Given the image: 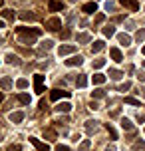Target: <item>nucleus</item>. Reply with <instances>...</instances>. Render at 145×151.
Listing matches in <instances>:
<instances>
[{"instance_id": "b1692460", "label": "nucleus", "mask_w": 145, "mask_h": 151, "mask_svg": "<svg viewBox=\"0 0 145 151\" xmlns=\"http://www.w3.org/2000/svg\"><path fill=\"white\" fill-rule=\"evenodd\" d=\"M121 72H119V70H115V68H111L109 70V78H111V80H119V78H121Z\"/></svg>"}, {"instance_id": "6ab92c4d", "label": "nucleus", "mask_w": 145, "mask_h": 151, "mask_svg": "<svg viewBox=\"0 0 145 151\" xmlns=\"http://www.w3.org/2000/svg\"><path fill=\"white\" fill-rule=\"evenodd\" d=\"M18 101H20V104H24V106H28V104L32 101V98L28 96V93H18Z\"/></svg>"}, {"instance_id": "ddd939ff", "label": "nucleus", "mask_w": 145, "mask_h": 151, "mask_svg": "<svg viewBox=\"0 0 145 151\" xmlns=\"http://www.w3.org/2000/svg\"><path fill=\"white\" fill-rule=\"evenodd\" d=\"M48 8H50L52 12H60V10H64V2H58V0H52V2L48 4Z\"/></svg>"}, {"instance_id": "79ce46f5", "label": "nucleus", "mask_w": 145, "mask_h": 151, "mask_svg": "<svg viewBox=\"0 0 145 151\" xmlns=\"http://www.w3.org/2000/svg\"><path fill=\"white\" fill-rule=\"evenodd\" d=\"M8 151H22V147H20V145H10Z\"/></svg>"}, {"instance_id": "4468645a", "label": "nucleus", "mask_w": 145, "mask_h": 151, "mask_svg": "<svg viewBox=\"0 0 145 151\" xmlns=\"http://www.w3.org/2000/svg\"><path fill=\"white\" fill-rule=\"evenodd\" d=\"M8 117H10V121H12V123H20V121L24 119V113L22 111H12Z\"/></svg>"}, {"instance_id": "de8ad7c7", "label": "nucleus", "mask_w": 145, "mask_h": 151, "mask_svg": "<svg viewBox=\"0 0 145 151\" xmlns=\"http://www.w3.org/2000/svg\"><path fill=\"white\" fill-rule=\"evenodd\" d=\"M137 147H139V149H143V151H145V141H139V143H137Z\"/></svg>"}, {"instance_id": "473e14b6", "label": "nucleus", "mask_w": 145, "mask_h": 151, "mask_svg": "<svg viewBox=\"0 0 145 151\" xmlns=\"http://www.w3.org/2000/svg\"><path fill=\"white\" fill-rule=\"evenodd\" d=\"M52 44H54L52 40H46V42H42V46H40V50H46V52H48V50L52 48Z\"/></svg>"}, {"instance_id": "f704fd0d", "label": "nucleus", "mask_w": 145, "mask_h": 151, "mask_svg": "<svg viewBox=\"0 0 145 151\" xmlns=\"http://www.w3.org/2000/svg\"><path fill=\"white\" fill-rule=\"evenodd\" d=\"M135 40H137V42H143V40H145V30H143V28H141V30H137Z\"/></svg>"}, {"instance_id": "c03bdc74", "label": "nucleus", "mask_w": 145, "mask_h": 151, "mask_svg": "<svg viewBox=\"0 0 145 151\" xmlns=\"http://www.w3.org/2000/svg\"><path fill=\"white\" fill-rule=\"evenodd\" d=\"M137 78H139V82H145V72H139Z\"/></svg>"}, {"instance_id": "49530a36", "label": "nucleus", "mask_w": 145, "mask_h": 151, "mask_svg": "<svg viewBox=\"0 0 145 151\" xmlns=\"http://www.w3.org/2000/svg\"><path fill=\"white\" fill-rule=\"evenodd\" d=\"M98 107H99V106L95 104V101H92V104H90V109H98Z\"/></svg>"}, {"instance_id": "58836bf2", "label": "nucleus", "mask_w": 145, "mask_h": 151, "mask_svg": "<svg viewBox=\"0 0 145 151\" xmlns=\"http://www.w3.org/2000/svg\"><path fill=\"white\" fill-rule=\"evenodd\" d=\"M70 34H72L70 30H62L60 32V38H64V40H66V38H70Z\"/></svg>"}, {"instance_id": "2f4dec72", "label": "nucleus", "mask_w": 145, "mask_h": 151, "mask_svg": "<svg viewBox=\"0 0 145 151\" xmlns=\"http://www.w3.org/2000/svg\"><path fill=\"white\" fill-rule=\"evenodd\" d=\"M6 62H8V64H14V66H16V64H20L14 54H8V56H6Z\"/></svg>"}, {"instance_id": "f257e3e1", "label": "nucleus", "mask_w": 145, "mask_h": 151, "mask_svg": "<svg viewBox=\"0 0 145 151\" xmlns=\"http://www.w3.org/2000/svg\"><path fill=\"white\" fill-rule=\"evenodd\" d=\"M34 90H36V93H44V76L42 74H36L34 76Z\"/></svg>"}, {"instance_id": "20e7f679", "label": "nucleus", "mask_w": 145, "mask_h": 151, "mask_svg": "<svg viewBox=\"0 0 145 151\" xmlns=\"http://www.w3.org/2000/svg\"><path fill=\"white\" fill-rule=\"evenodd\" d=\"M18 34H34V36H40L42 30L40 28H26V26H20V28H16Z\"/></svg>"}, {"instance_id": "4be33fe9", "label": "nucleus", "mask_w": 145, "mask_h": 151, "mask_svg": "<svg viewBox=\"0 0 145 151\" xmlns=\"http://www.w3.org/2000/svg\"><path fill=\"white\" fill-rule=\"evenodd\" d=\"M113 34H115V28H113V26H111V24L103 28V36H106V38H111V36H113Z\"/></svg>"}, {"instance_id": "72a5a7b5", "label": "nucleus", "mask_w": 145, "mask_h": 151, "mask_svg": "<svg viewBox=\"0 0 145 151\" xmlns=\"http://www.w3.org/2000/svg\"><path fill=\"white\" fill-rule=\"evenodd\" d=\"M16 86H18V88H20V90H26V88H28V80H18V82H16Z\"/></svg>"}, {"instance_id": "39448f33", "label": "nucleus", "mask_w": 145, "mask_h": 151, "mask_svg": "<svg viewBox=\"0 0 145 151\" xmlns=\"http://www.w3.org/2000/svg\"><path fill=\"white\" fill-rule=\"evenodd\" d=\"M121 6H125L127 10H131V12H137L139 10V2L137 0H121Z\"/></svg>"}, {"instance_id": "412c9836", "label": "nucleus", "mask_w": 145, "mask_h": 151, "mask_svg": "<svg viewBox=\"0 0 145 151\" xmlns=\"http://www.w3.org/2000/svg\"><path fill=\"white\" fill-rule=\"evenodd\" d=\"M2 16H4L6 20H14V18H16L14 10H10V8H6V10H2Z\"/></svg>"}, {"instance_id": "9d476101", "label": "nucleus", "mask_w": 145, "mask_h": 151, "mask_svg": "<svg viewBox=\"0 0 145 151\" xmlns=\"http://www.w3.org/2000/svg\"><path fill=\"white\" fill-rule=\"evenodd\" d=\"M109 56H111L113 62H123V56H121V50L119 48H111L109 50Z\"/></svg>"}, {"instance_id": "8fccbe9b", "label": "nucleus", "mask_w": 145, "mask_h": 151, "mask_svg": "<svg viewBox=\"0 0 145 151\" xmlns=\"http://www.w3.org/2000/svg\"><path fill=\"white\" fill-rule=\"evenodd\" d=\"M0 28H4V22H2V20H0Z\"/></svg>"}, {"instance_id": "9b49d317", "label": "nucleus", "mask_w": 145, "mask_h": 151, "mask_svg": "<svg viewBox=\"0 0 145 151\" xmlns=\"http://www.w3.org/2000/svg\"><path fill=\"white\" fill-rule=\"evenodd\" d=\"M82 10H84L85 14H93V12H98V4L95 2H88V4L82 6Z\"/></svg>"}, {"instance_id": "4c0bfd02", "label": "nucleus", "mask_w": 145, "mask_h": 151, "mask_svg": "<svg viewBox=\"0 0 145 151\" xmlns=\"http://www.w3.org/2000/svg\"><path fill=\"white\" fill-rule=\"evenodd\" d=\"M125 104H129V106H139V101L135 98H125Z\"/></svg>"}, {"instance_id": "cd10ccee", "label": "nucleus", "mask_w": 145, "mask_h": 151, "mask_svg": "<svg viewBox=\"0 0 145 151\" xmlns=\"http://www.w3.org/2000/svg\"><path fill=\"white\" fill-rule=\"evenodd\" d=\"M0 86H2L4 90H10V88H12V80H10V78H2V82H0Z\"/></svg>"}, {"instance_id": "7ed1b4c3", "label": "nucleus", "mask_w": 145, "mask_h": 151, "mask_svg": "<svg viewBox=\"0 0 145 151\" xmlns=\"http://www.w3.org/2000/svg\"><path fill=\"white\" fill-rule=\"evenodd\" d=\"M46 28H48V30H54V32L60 30V28H62V20H60V18H48V20H46Z\"/></svg>"}, {"instance_id": "1a4fd4ad", "label": "nucleus", "mask_w": 145, "mask_h": 151, "mask_svg": "<svg viewBox=\"0 0 145 151\" xmlns=\"http://www.w3.org/2000/svg\"><path fill=\"white\" fill-rule=\"evenodd\" d=\"M82 64H84V58L82 56H72L70 60H66V66H70V68L72 66H82Z\"/></svg>"}, {"instance_id": "a19ab883", "label": "nucleus", "mask_w": 145, "mask_h": 151, "mask_svg": "<svg viewBox=\"0 0 145 151\" xmlns=\"http://www.w3.org/2000/svg\"><path fill=\"white\" fill-rule=\"evenodd\" d=\"M56 151H72L68 147V145H58V147H56Z\"/></svg>"}, {"instance_id": "c9c22d12", "label": "nucleus", "mask_w": 145, "mask_h": 151, "mask_svg": "<svg viewBox=\"0 0 145 151\" xmlns=\"http://www.w3.org/2000/svg\"><path fill=\"white\" fill-rule=\"evenodd\" d=\"M88 149H90V139H85L84 143L80 145V149H78V151H88Z\"/></svg>"}, {"instance_id": "864d4df0", "label": "nucleus", "mask_w": 145, "mask_h": 151, "mask_svg": "<svg viewBox=\"0 0 145 151\" xmlns=\"http://www.w3.org/2000/svg\"><path fill=\"white\" fill-rule=\"evenodd\" d=\"M2 4H4V0H0V6H2Z\"/></svg>"}, {"instance_id": "a18cd8bd", "label": "nucleus", "mask_w": 145, "mask_h": 151, "mask_svg": "<svg viewBox=\"0 0 145 151\" xmlns=\"http://www.w3.org/2000/svg\"><path fill=\"white\" fill-rule=\"evenodd\" d=\"M137 119H139V121H145V113L139 111V113H137Z\"/></svg>"}, {"instance_id": "f3484780", "label": "nucleus", "mask_w": 145, "mask_h": 151, "mask_svg": "<svg viewBox=\"0 0 145 151\" xmlns=\"http://www.w3.org/2000/svg\"><path fill=\"white\" fill-rule=\"evenodd\" d=\"M117 40H119V44H121V46H129L131 44V38L127 36V34H119Z\"/></svg>"}, {"instance_id": "7c9ffc66", "label": "nucleus", "mask_w": 145, "mask_h": 151, "mask_svg": "<svg viewBox=\"0 0 145 151\" xmlns=\"http://www.w3.org/2000/svg\"><path fill=\"white\" fill-rule=\"evenodd\" d=\"M103 66H106V60H103V58H98V60L93 62V68H95V70L103 68Z\"/></svg>"}, {"instance_id": "bb28decb", "label": "nucleus", "mask_w": 145, "mask_h": 151, "mask_svg": "<svg viewBox=\"0 0 145 151\" xmlns=\"http://www.w3.org/2000/svg\"><path fill=\"white\" fill-rule=\"evenodd\" d=\"M44 137L50 139V141H54V139H56V131H54V129H44Z\"/></svg>"}, {"instance_id": "37998d69", "label": "nucleus", "mask_w": 145, "mask_h": 151, "mask_svg": "<svg viewBox=\"0 0 145 151\" xmlns=\"http://www.w3.org/2000/svg\"><path fill=\"white\" fill-rule=\"evenodd\" d=\"M113 8H115L113 2H106V10H113Z\"/></svg>"}, {"instance_id": "aec40b11", "label": "nucleus", "mask_w": 145, "mask_h": 151, "mask_svg": "<svg viewBox=\"0 0 145 151\" xmlns=\"http://www.w3.org/2000/svg\"><path fill=\"white\" fill-rule=\"evenodd\" d=\"M76 86L78 88H85V86H88V78H85V76H78L76 78Z\"/></svg>"}, {"instance_id": "f8f14e48", "label": "nucleus", "mask_w": 145, "mask_h": 151, "mask_svg": "<svg viewBox=\"0 0 145 151\" xmlns=\"http://www.w3.org/2000/svg\"><path fill=\"white\" fill-rule=\"evenodd\" d=\"M56 111H60V113L72 111V104H68V101H62V104H58V106H56Z\"/></svg>"}, {"instance_id": "09e8293b", "label": "nucleus", "mask_w": 145, "mask_h": 151, "mask_svg": "<svg viewBox=\"0 0 145 151\" xmlns=\"http://www.w3.org/2000/svg\"><path fill=\"white\" fill-rule=\"evenodd\" d=\"M141 54H143V56H145V46H143V48H141Z\"/></svg>"}, {"instance_id": "f03ea898", "label": "nucleus", "mask_w": 145, "mask_h": 151, "mask_svg": "<svg viewBox=\"0 0 145 151\" xmlns=\"http://www.w3.org/2000/svg\"><path fill=\"white\" fill-rule=\"evenodd\" d=\"M50 98H52V101H60L62 98H70V91H66V90H52L50 91Z\"/></svg>"}, {"instance_id": "603ef678", "label": "nucleus", "mask_w": 145, "mask_h": 151, "mask_svg": "<svg viewBox=\"0 0 145 151\" xmlns=\"http://www.w3.org/2000/svg\"><path fill=\"white\" fill-rule=\"evenodd\" d=\"M2 99H4V96H2V93H0V101H2Z\"/></svg>"}, {"instance_id": "3c124183", "label": "nucleus", "mask_w": 145, "mask_h": 151, "mask_svg": "<svg viewBox=\"0 0 145 151\" xmlns=\"http://www.w3.org/2000/svg\"><path fill=\"white\" fill-rule=\"evenodd\" d=\"M2 42H4V38H2V36H0V44H2Z\"/></svg>"}, {"instance_id": "5701e85b", "label": "nucleus", "mask_w": 145, "mask_h": 151, "mask_svg": "<svg viewBox=\"0 0 145 151\" xmlns=\"http://www.w3.org/2000/svg\"><path fill=\"white\" fill-rule=\"evenodd\" d=\"M106 129H107V133L111 135V139H117V131L113 129V125H111V123H106Z\"/></svg>"}, {"instance_id": "dca6fc26", "label": "nucleus", "mask_w": 145, "mask_h": 151, "mask_svg": "<svg viewBox=\"0 0 145 151\" xmlns=\"http://www.w3.org/2000/svg\"><path fill=\"white\" fill-rule=\"evenodd\" d=\"M85 129H88V133H93V131L98 129V121L95 119H88L85 121Z\"/></svg>"}, {"instance_id": "c85d7f7f", "label": "nucleus", "mask_w": 145, "mask_h": 151, "mask_svg": "<svg viewBox=\"0 0 145 151\" xmlns=\"http://www.w3.org/2000/svg\"><path fill=\"white\" fill-rule=\"evenodd\" d=\"M103 82H106V76L103 74H93V83L99 86V83H103Z\"/></svg>"}, {"instance_id": "c756f323", "label": "nucleus", "mask_w": 145, "mask_h": 151, "mask_svg": "<svg viewBox=\"0 0 145 151\" xmlns=\"http://www.w3.org/2000/svg\"><path fill=\"white\" fill-rule=\"evenodd\" d=\"M78 42H80V44L90 42V34H78Z\"/></svg>"}, {"instance_id": "ea45409f", "label": "nucleus", "mask_w": 145, "mask_h": 151, "mask_svg": "<svg viewBox=\"0 0 145 151\" xmlns=\"http://www.w3.org/2000/svg\"><path fill=\"white\" fill-rule=\"evenodd\" d=\"M103 20H106V16H103V14H98V16H95V24H101Z\"/></svg>"}, {"instance_id": "0eeeda50", "label": "nucleus", "mask_w": 145, "mask_h": 151, "mask_svg": "<svg viewBox=\"0 0 145 151\" xmlns=\"http://www.w3.org/2000/svg\"><path fill=\"white\" fill-rule=\"evenodd\" d=\"M76 52V46H70V44H64L58 48V54L60 56H68V54H74Z\"/></svg>"}, {"instance_id": "2eb2a0df", "label": "nucleus", "mask_w": 145, "mask_h": 151, "mask_svg": "<svg viewBox=\"0 0 145 151\" xmlns=\"http://www.w3.org/2000/svg\"><path fill=\"white\" fill-rule=\"evenodd\" d=\"M103 48H106V42H103V40H98V42H93V44H92V52L98 54V52H101Z\"/></svg>"}, {"instance_id": "5fc2aeb1", "label": "nucleus", "mask_w": 145, "mask_h": 151, "mask_svg": "<svg viewBox=\"0 0 145 151\" xmlns=\"http://www.w3.org/2000/svg\"><path fill=\"white\" fill-rule=\"evenodd\" d=\"M143 66H145V62H143Z\"/></svg>"}, {"instance_id": "e433bc0d", "label": "nucleus", "mask_w": 145, "mask_h": 151, "mask_svg": "<svg viewBox=\"0 0 145 151\" xmlns=\"http://www.w3.org/2000/svg\"><path fill=\"white\" fill-rule=\"evenodd\" d=\"M127 90H131V82H125L119 86V91H127Z\"/></svg>"}, {"instance_id": "6e6552de", "label": "nucleus", "mask_w": 145, "mask_h": 151, "mask_svg": "<svg viewBox=\"0 0 145 151\" xmlns=\"http://www.w3.org/2000/svg\"><path fill=\"white\" fill-rule=\"evenodd\" d=\"M36 38H38V36H34V34H20V44L30 46V44H34Z\"/></svg>"}, {"instance_id": "a211bd4d", "label": "nucleus", "mask_w": 145, "mask_h": 151, "mask_svg": "<svg viewBox=\"0 0 145 151\" xmlns=\"http://www.w3.org/2000/svg\"><path fill=\"white\" fill-rule=\"evenodd\" d=\"M119 123H121V127L125 129V131H131V129H133V123H131L127 117H121V121H119Z\"/></svg>"}, {"instance_id": "423d86ee", "label": "nucleus", "mask_w": 145, "mask_h": 151, "mask_svg": "<svg viewBox=\"0 0 145 151\" xmlns=\"http://www.w3.org/2000/svg\"><path fill=\"white\" fill-rule=\"evenodd\" d=\"M30 143L34 145L38 151H50V145H48V143H42L40 139H36V137H30Z\"/></svg>"}, {"instance_id": "393cba45", "label": "nucleus", "mask_w": 145, "mask_h": 151, "mask_svg": "<svg viewBox=\"0 0 145 151\" xmlns=\"http://www.w3.org/2000/svg\"><path fill=\"white\" fill-rule=\"evenodd\" d=\"M20 18H22V20H26V22H28V20H36V14H32V12H22V14H20Z\"/></svg>"}, {"instance_id": "a878e982", "label": "nucleus", "mask_w": 145, "mask_h": 151, "mask_svg": "<svg viewBox=\"0 0 145 151\" xmlns=\"http://www.w3.org/2000/svg\"><path fill=\"white\" fill-rule=\"evenodd\" d=\"M92 98H93V99H101V98H106V91H103V90H93V91H92Z\"/></svg>"}]
</instances>
